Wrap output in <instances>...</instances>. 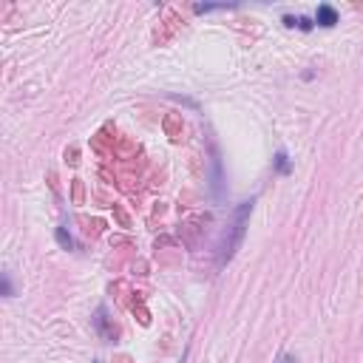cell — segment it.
<instances>
[{"label":"cell","mask_w":363,"mask_h":363,"mask_svg":"<svg viewBox=\"0 0 363 363\" xmlns=\"http://www.w3.org/2000/svg\"><path fill=\"white\" fill-rule=\"evenodd\" d=\"M315 20H318V26H335V23H338V12L324 3V6H318V17Z\"/></svg>","instance_id":"obj_5"},{"label":"cell","mask_w":363,"mask_h":363,"mask_svg":"<svg viewBox=\"0 0 363 363\" xmlns=\"http://www.w3.org/2000/svg\"><path fill=\"white\" fill-rule=\"evenodd\" d=\"M114 218L119 221V227H131V216H128L119 205H114Z\"/></svg>","instance_id":"obj_12"},{"label":"cell","mask_w":363,"mask_h":363,"mask_svg":"<svg viewBox=\"0 0 363 363\" xmlns=\"http://www.w3.org/2000/svg\"><path fill=\"white\" fill-rule=\"evenodd\" d=\"M57 241H60L63 250H71V247H74V241H71V236L66 233V227H57Z\"/></svg>","instance_id":"obj_11"},{"label":"cell","mask_w":363,"mask_h":363,"mask_svg":"<svg viewBox=\"0 0 363 363\" xmlns=\"http://www.w3.org/2000/svg\"><path fill=\"white\" fill-rule=\"evenodd\" d=\"M196 233H199V227L193 225V221H187V225H182L179 236H182V241H187V244H196Z\"/></svg>","instance_id":"obj_9"},{"label":"cell","mask_w":363,"mask_h":363,"mask_svg":"<svg viewBox=\"0 0 363 363\" xmlns=\"http://www.w3.org/2000/svg\"><path fill=\"white\" fill-rule=\"evenodd\" d=\"M71 202L74 205H86V185H82V179H71Z\"/></svg>","instance_id":"obj_7"},{"label":"cell","mask_w":363,"mask_h":363,"mask_svg":"<svg viewBox=\"0 0 363 363\" xmlns=\"http://www.w3.org/2000/svg\"><path fill=\"white\" fill-rule=\"evenodd\" d=\"M94 326L99 329V335L105 338V341H117V338H119V326L108 318L105 306H99V310H97V315H94Z\"/></svg>","instance_id":"obj_2"},{"label":"cell","mask_w":363,"mask_h":363,"mask_svg":"<svg viewBox=\"0 0 363 363\" xmlns=\"http://www.w3.org/2000/svg\"><path fill=\"white\" fill-rule=\"evenodd\" d=\"M136 151H139V145L133 142V139H128V136H122L117 145H114V153H117L119 159H133V156H136Z\"/></svg>","instance_id":"obj_4"},{"label":"cell","mask_w":363,"mask_h":363,"mask_svg":"<svg viewBox=\"0 0 363 363\" xmlns=\"http://www.w3.org/2000/svg\"><path fill=\"white\" fill-rule=\"evenodd\" d=\"M131 310H133V315L139 318V324H142V326H148V324H151V312L145 310V304H142V298H133Z\"/></svg>","instance_id":"obj_6"},{"label":"cell","mask_w":363,"mask_h":363,"mask_svg":"<svg viewBox=\"0 0 363 363\" xmlns=\"http://www.w3.org/2000/svg\"><path fill=\"white\" fill-rule=\"evenodd\" d=\"M213 193L221 196V165H218V159H213Z\"/></svg>","instance_id":"obj_10"},{"label":"cell","mask_w":363,"mask_h":363,"mask_svg":"<svg viewBox=\"0 0 363 363\" xmlns=\"http://www.w3.org/2000/svg\"><path fill=\"white\" fill-rule=\"evenodd\" d=\"M48 185H51V190H54V193L60 190V185H57V173H54V171L48 173Z\"/></svg>","instance_id":"obj_16"},{"label":"cell","mask_w":363,"mask_h":363,"mask_svg":"<svg viewBox=\"0 0 363 363\" xmlns=\"http://www.w3.org/2000/svg\"><path fill=\"white\" fill-rule=\"evenodd\" d=\"M162 128H165V136L171 142H182L185 139V119H182V114H165Z\"/></svg>","instance_id":"obj_3"},{"label":"cell","mask_w":363,"mask_h":363,"mask_svg":"<svg viewBox=\"0 0 363 363\" xmlns=\"http://www.w3.org/2000/svg\"><path fill=\"white\" fill-rule=\"evenodd\" d=\"M66 162H68V165H79V148L77 145L66 148Z\"/></svg>","instance_id":"obj_13"},{"label":"cell","mask_w":363,"mask_h":363,"mask_svg":"<svg viewBox=\"0 0 363 363\" xmlns=\"http://www.w3.org/2000/svg\"><path fill=\"white\" fill-rule=\"evenodd\" d=\"M281 363H295V360H292V357H284V360H281Z\"/></svg>","instance_id":"obj_18"},{"label":"cell","mask_w":363,"mask_h":363,"mask_svg":"<svg viewBox=\"0 0 363 363\" xmlns=\"http://www.w3.org/2000/svg\"><path fill=\"white\" fill-rule=\"evenodd\" d=\"M275 167H278V173H290V159H287V153H278L275 156Z\"/></svg>","instance_id":"obj_14"},{"label":"cell","mask_w":363,"mask_h":363,"mask_svg":"<svg viewBox=\"0 0 363 363\" xmlns=\"http://www.w3.org/2000/svg\"><path fill=\"white\" fill-rule=\"evenodd\" d=\"M79 225H82V230H86L88 236H99V233H102V221H99V218L79 216Z\"/></svg>","instance_id":"obj_8"},{"label":"cell","mask_w":363,"mask_h":363,"mask_svg":"<svg viewBox=\"0 0 363 363\" xmlns=\"http://www.w3.org/2000/svg\"><path fill=\"white\" fill-rule=\"evenodd\" d=\"M295 26H298V29H304V32H310V29H312V20H306V17H298V20H295Z\"/></svg>","instance_id":"obj_15"},{"label":"cell","mask_w":363,"mask_h":363,"mask_svg":"<svg viewBox=\"0 0 363 363\" xmlns=\"http://www.w3.org/2000/svg\"><path fill=\"white\" fill-rule=\"evenodd\" d=\"M250 210H253V202H241V205L236 207L233 225L225 230V236H221V244H218V267H225L227 261L236 256L238 247H241V241H244V233H247V221H250Z\"/></svg>","instance_id":"obj_1"},{"label":"cell","mask_w":363,"mask_h":363,"mask_svg":"<svg viewBox=\"0 0 363 363\" xmlns=\"http://www.w3.org/2000/svg\"><path fill=\"white\" fill-rule=\"evenodd\" d=\"M3 292H6V295H12V284H9V278H3Z\"/></svg>","instance_id":"obj_17"}]
</instances>
